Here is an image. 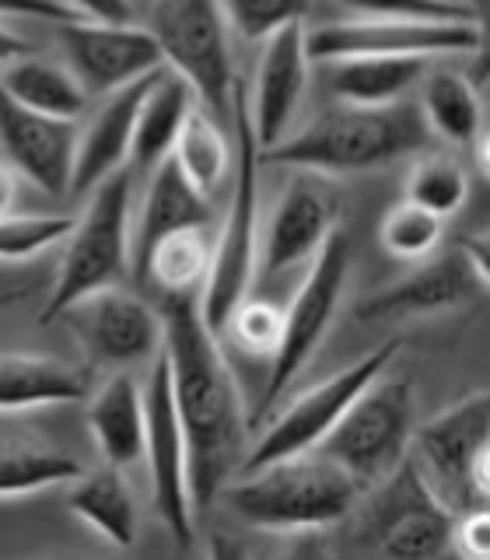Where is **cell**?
<instances>
[{
    "label": "cell",
    "instance_id": "13",
    "mask_svg": "<svg viewBox=\"0 0 490 560\" xmlns=\"http://www.w3.org/2000/svg\"><path fill=\"white\" fill-rule=\"evenodd\" d=\"M144 459L151 469V494L165 529L183 550L197 547V512L189 498V455L179 410L172 399L168 361L158 350L144 385Z\"/></svg>",
    "mask_w": 490,
    "mask_h": 560
},
{
    "label": "cell",
    "instance_id": "2",
    "mask_svg": "<svg viewBox=\"0 0 490 560\" xmlns=\"http://www.w3.org/2000/svg\"><path fill=\"white\" fill-rule=\"evenodd\" d=\"M428 122L420 105L402 98L393 105H347L308 119L298 133H288L273 148L259 151V165L302 168L337 179V175L375 172L399 158L428 148Z\"/></svg>",
    "mask_w": 490,
    "mask_h": 560
},
{
    "label": "cell",
    "instance_id": "39",
    "mask_svg": "<svg viewBox=\"0 0 490 560\" xmlns=\"http://www.w3.org/2000/svg\"><path fill=\"white\" fill-rule=\"evenodd\" d=\"M0 18H39V22H78V11H70L63 0H0Z\"/></svg>",
    "mask_w": 490,
    "mask_h": 560
},
{
    "label": "cell",
    "instance_id": "36",
    "mask_svg": "<svg viewBox=\"0 0 490 560\" xmlns=\"http://www.w3.org/2000/svg\"><path fill=\"white\" fill-rule=\"evenodd\" d=\"M354 18H396V22H480L472 4L448 0H340Z\"/></svg>",
    "mask_w": 490,
    "mask_h": 560
},
{
    "label": "cell",
    "instance_id": "3",
    "mask_svg": "<svg viewBox=\"0 0 490 560\" xmlns=\"http://www.w3.org/2000/svg\"><path fill=\"white\" fill-rule=\"evenodd\" d=\"M218 501H224L228 512L253 529L291 536L347 522L361 501V490L326 455L305 452L238 472L221 487Z\"/></svg>",
    "mask_w": 490,
    "mask_h": 560
},
{
    "label": "cell",
    "instance_id": "28",
    "mask_svg": "<svg viewBox=\"0 0 490 560\" xmlns=\"http://www.w3.org/2000/svg\"><path fill=\"white\" fill-rule=\"evenodd\" d=\"M420 92V116L431 137L448 140L452 148H472L483 133V102L472 81L459 70H424Z\"/></svg>",
    "mask_w": 490,
    "mask_h": 560
},
{
    "label": "cell",
    "instance_id": "7",
    "mask_svg": "<svg viewBox=\"0 0 490 560\" xmlns=\"http://www.w3.org/2000/svg\"><path fill=\"white\" fill-rule=\"evenodd\" d=\"M347 280H350V235L343 228H332V235L308 259V273L302 280V288L294 291L291 305L280 312L284 323H280V340L267 364V382H262L259 402L249 417L253 431L267 420V413H273L280 396L291 389V382L302 375V368L326 340V332L340 312Z\"/></svg>",
    "mask_w": 490,
    "mask_h": 560
},
{
    "label": "cell",
    "instance_id": "43",
    "mask_svg": "<svg viewBox=\"0 0 490 560\" xmlns=\"http://www.w3.org/2000/svg\"><path fill=\"white\" fill-rule=\"evenodd\" d=\"M28 291H0V308L4 305H14V302H22Z\"/></svg>",
    "mask_w": 490,
    "mask_h": 560
},
{
    "label": "cell",
    "instance_id": "20",
    "mask_svg": "<svg viewBox=\"0 0 490 560\" xmlns=\"http://www.w3.org/2000/svg\"><path fill=\"white\" fill-rule=\"evenodd\" d=\"M158 70L98 98V105L92 109V116H88V122L78 130V140H74V165H70V189H67L70 197H88V192L109 179L113 172L127 168L133 119H137V109H140V102H144L151 81L158 78Z\"/></svg>",
    "mask_w": 490,
    "mask_h": 560
},
{
    "label": "cell",
    "instance_id": "10",
    "mask_svg": "<svg viewBox=\"0 0 490 560\" xmlns=\"http://www.w3.org/2000/svg\"><path fill=\"white\" fill-rule=\"evenodd\" d=\"M364 494L368 504L358 501L347 518H354V529L368 550L396 560H431L452 550L455 512L438 501L410 455L393 477H385Z\"/></svg>",
    "mask_w": 490,
    "mask_h": 560
},
{
    "label": "cell",
    "instance_id": "29",
    "mask_svg": "<svg viewBox=\"0 0 490 560\" xmlns=\"http://www.w3.org/2000/svg\"><path fill=\"white\" fill-rule=\"evenodd\" d=\"M207 267H210V242L203 235V228H183V232H172L154 242L140 280L158 284L165 294H192L203 284Z\"/></svg>",
    "mask_w": 490,
    "mask_h": 560
},
{
    "label": "cell",
    "instance_id": "11",
    "mask_svg": "<svg viewBox=\"0 0 490 560\" xmlns=\"http://www.w3.org/2000/svg\"><path fill=\"white\" fill-rule=\"evenodd\" d=\"M396 354H399V340H385L368 350L364 358H358L354 364L340 368L337 375L323 378L319 385H312V389H305L298 399H291L288 407L270 420V428L259 434V442L245 448L235 477L267 463L291 459V455H305L319 448V442L332 431V424L343 417L350 402L358 399V393L368 382H375L385 368L396 361Z\"/></svg>",
    "mask_w": 490,
    "mask_h": 560
},
{
    "label": "cell",
    "instance_id": "41",
    "mask_svg": "<svg viewBox=\"0 0 490 560\" xmlns=\"http://www.w3.org/2000/svg\"><path fill=\"white\" fill-rule=\"evenodd\" d=\"M28 52H32L28 39H22L14 28H8L4 22H0V67L14 63L18 57H28Z\"/></svg>",
    "mask_w": 490,
    "mask_h": 560
},
{
    "label": "cell",
    "instance_id": "27",
    "mask_svg": "<svg viewBox=\"0 0 490 560\" xmlns=\"http://www.w3.org/2000/svg\"><path fill=\"white\" fill-rule=\"evenodd\" d=\"M0 88L32 113L57 116L74 122L81 113H88V92L74 78L63 60H46V57H18L14 63L0 67Z\"/></svg>",
    "mask_w": 490,
    "mask_h": 560
},
{
    "label": "cell",
    "instance_id": "23",
    "mask_svg": "<svg viewBox=\"0 0 490 560\" xmlns=\"http://www.w3.org/2000/svg\"><path fill=\"white\" fill-rule=\"evenodd\" d=\"M88 431L102 459L116 469H130L144 459V389L119 368L98 385L88 402Z\"/></svg>",
    "mask_w": 490,
    "mask_h": 560
},
{
    "label": "cell",
    "instance_id": "14",
    "mask_svg": "<svg viewBox=\"0 0 490 560\" xmlns=\"http://www.w3.org/2000/svg\"><path fill=\"white\" fill-rule=\"evenodd\" d=\"M60 319L74 329V337L92 368H130L154 361L162 350V312L127 294L119 284L78 298Z\"/></svg>",
    "mask_w": 490,
    "mask_h": 560
},
{
    "label": "cell",
    "instance_id": "32",
    "mask_svg": "<svg viewBox=\"0 0 490 560\" xmlns=\"http://www.w3.org/2000/svg\"><path fill=\"white\" fill-rule=\"evenodd\" d=\"M469 197V179L459 158L452 154H424L410 165L407 200L431 210L438 218L459 214Z\"/></svg>",
    "mask_w": 490,
    "mask_h": 560
},
{
    "label": "cell",
    "instance_id": "40",
    "mask_svg": "<svg viewBox=\"0 0 490 560\" xmlns=\"http://www.w3.org/2000/svg\"><path fill=\"white\" fill-rule=\"evenodd\" d=\"M70 11H78L88 22H113L122 25L130 22L133 11H130V0H63Z\"/></svg>",
    "mask_w": 490,
    "mask_h": 560
},
{
    "label": "cell",
    "instance_id": "9",
    "mask_svg": "<svg viewBox=\"0 0 490 560\" xmlns=\"http://www.w3.org/2000/svg\"><path fill=\"white\" fill-rule=\"evenodd\" d=\"M148 32L162 49L165 67L192 88L203 113H232L238 70L232 28L218 0H154Z\"/></svg>",
    "mask_w": 490,
    "mask_h": 560
},
{
    "label": "cell",
    "instance_id": "42",
    "mask_svg": "<svg viewBox=\"0 0 490 560\" xmlns=\"http://www.w3.org/2000/svg\"><path fill=\"white\" fill-rule=\"evenodd\" d=\"M18 200V179H14V168L0 165V218L11 214Z\"/></svg>",
    "mask_w": 490,
    "mask_h": 560
},
{
    "label": "cell",
    "instance_id": "17",
    "mask_svg": "<svg viewBox=\"0 0 490 560\" xmlns=\"http://www.w3.org/2000/svg\"><path fill=\"white\" fill-rule=\"evenodd\" d=\"M490 291V277H483L469 262V256L455 245L442 256H424L410 273L396 277L393 284L378 288L358 302L354 315L361 323L402 319V315H434L466 308Z\"/></svg>",
    "mask_w": 490,
    "mask_h": 560
},
{
    "label": "cell",
    "instance_id": "5",
    "mask_svg": "<svg viewBox=\"0 0 490 560\" xmlns=\"http://www.w3.org/2000/svg\"><path fill=\"white\" fill-rule=\"evenodd\" d=\"M417 431V393L410 378H385V372L368 382L358 399L343 410L332 431L319 442V455L340 466L358 490H372L393 477L410 455Z\"/></svg>",
    "mask_w": 490,
    "mask_h": 560
},
{
    "label": "cell",
    "instance_id": "22",
    "mask_svg": "<svg viewBox=\"0 0 490 560\" xmlns=\"http://www.w3.org/2000/svg\"><path fill=\"white\" fill-rule=\"evenodd\" d=\"M92 393V368L43 354H0V413H25L81 402Z\"/></svg>",
    "mask_w": 490,
    "mask_h": 560
},
{
    "label": "cell",
    "instance_id": "33",
    "mask_svg": "<svg viewBox=\"0 0 490 560\" xmlns=\"http://www.w3.org/2000/svg\"><path fill=\"white\" fill-rule=\"evenodd\" d=\"M445 218L431 214V210L417 207L410 200L396 203L382 221V245L385 253L396 259H424L442 245Z\"/></svg>",
    "mask_w": 490,
    "mask_h": 560
},
{
    "label": "cell",
    "instance_id": "34",
    "mask_svg": "<svg viewBox=\"0 0 490 560\" xmlns=\"http://www.w3.org/2000/svg\"><path fill=\"white\" fill-rule=\"evenodd\" d=\"M70 228H74V218L67 214H4L0 218V259L18 262L57 249Z\"/></svg>",
    "mask_w": 490,
    "mask_h": 560
},
{
    "label": "cell",
    "instance_id": "26",
    "mask_svg": "<svg viewBox=\"0 0 490 560\" xmlns=\"http://www.w3.org/2000/svg\"><path fill=\"white\" fill-rule=\"evenodd\" d=\"M326 67L329 92L347 105H393L420 84L431 60L424 57H347Z\"/></svg>",
    "mask_w": 490,
    "mask_h": 560
},
{
    "label": "cell",
    "instance_id": "6",
    "mask_svg": "<svg viewBox=\"0 0 490 560\" xmlns=\"http://www.w3.org/2000/svg\"><path fill=\"white\" fill-rule=\"evenodd\" d=\"M130 192L133 172L119 168L88 192L84 214L70 228L57 284L39 315V326L57 323L78 298L116 288L130 273Z\"/></svg>",
    "mask_w": 490,
    "mask_h": 560
},
{
    "label": "cell",
    "instance_id": "35",
    "mask_svg": "<svg viewBox=\"0 0 490 560\" xmlns=\"http://www.w3.org/2000/svg\"><path fill=\"white\" fill-rule=\"evenodd\" d=\"M232 35L245 43H262L277 28L305 22L312 0H218Z\"/></svg>",
    "mask_w": 490,
    "mask_h": 560
},
{
    "label": "cell",
    "instance_id": "8",
    "mask_svg": "<svg viewBox=\"0 0 490 560\" xmlns=\"http://www.w3.org/2000/svg\"><path fill=\"white\" fill-rule=\"evenodd\" d=\"M410 459L448 512L490 501V393L477 389L413 431Z\"/></svg>",
    "mask_w": 490,
    "mask_h": 560
},
{
    "label": "cell",
    "instance_id": "37",
    "mask_svg": "<svg viewBox=\"0 0 490 560\" xmlns=\"http://www.w3.org/2000/svg\"><path fill=\"white\" fill-rule=\"evenodd\" d=\"M280 323H284V315H280L277 305H270V302H249V298H245V302L232 315H228L221 337L228 332V337H232L242 350L270 358L277 340H280Z\"/></svg>",
    "mask_w": 490,
    "mask_h": 560
},
{
    "label": "cell",
    "instance_id": "1",
    "mask_svg": "<svg viewBox=\"0 0 490 560\" xmlns=\"http://www.w3.org/2000/svg\"><path fill=\"white\" fill-rule=\"evenodd\" d=\"M162 354L172 375V399L179 410L189 455V498L197 518L218 504L221 487L235 477L249 448V417L242 410L238 382L228 364L221 337L200 319L192 294H165Z\"/></svg>",
    "mask_w": 490,
    "mask_h": 560
},
{
    "label": "cell",
    "instance_id": "4",
    "mask_svg": "<svg viewBox=\"0 0 490 560\" xmlns=\"http://www.w3.org/2000/svg\"><path fill=\"white\" fill-rule=\"evenodd\" d=\"M232 122L238 133V175L232 189V207L221 224L218 242L210 245V267L203 277V291L197 298L200 319L207 329H221L245 298L253 291L256 262H259V148L249 122V102H245V81H235L232 92Z\"/></svg>",
    "mask_w": 490,
    "mask_h": 560
},
{
    "label": "cell",
    "instance_id": "24",
    "mask_svg": "<svg viewBox=\"0 0 490 560\" xmlns=\"http://www.w3.org/2000/svg\"><path fill=\"white\" fill-rule=\"evenodd\" d=\"M197 95L192 88L175 74V70L162 67L158 78L151 81L144 102H140L137 119H133V140H130V158L127 168L133 175H151L165 162L175 148L186 116L197 109Z\"/></svg>",
    "mask_w": 490,
    "mask_h": 560
},
{
    "label": "cell",
    "instance_id": "31",
    "mask_svg": "<svg viewBox=\"0 0 490 560\" xmlns=\"http://www.w3.org/2000/svg\"><path fill=\"white\" fill-rule=\"evenodd\" d=\"M84 466L49 448H0V498H25L70 483Z\"/></svg>",
    "mask_w": 490,
    "mask_h": 560
},
{
    "label": "cell",
    "instance_id": "18",
    "mask_svg": "<svg viewBox=\"0 0 490 560\" xmlns=\"http://www.w3.org/2000/svg\"><path fill=\"white\" fill-rule=\"evenodd\" d=\"M308 70L312 60L305 49V22L284 25L262 39L253 92L245 88L249 122L259 151L273 148L277 140L291 133V122L308 92Z\"/></svg>",
    "mask_w": 490,
    "mask_h": 560
},
{
    "label": "cell",
    "instance_id": "38",
    "mask_svg": "<svg viewBox=\"0 0 490 560\" xmlns=\"http://www.w3.org/2000/svg\"><path fill=\"white\" fill-rule=\"evenodd\" d=\"M452 547L472 557L483 560L490 553V515L487 508H469V512H459L452 522Z\"/></svg>",
    "mask_w": 490,
    "mask_h": 560
},
{
    "label": "cell",
    "instance_id": "12",
    "mask_svg": "<svg viewBox=\"0 0 490 560\" xmlns=\"http://www.w3.org/2000/svg\"><path fill=\"white\" fill-rule=\"evenodd\" d=\"M480 22H396V18H347L305 28L312 63L347 57H466L480 52Z\"/></svg>",
    "mask_w": 490,
    "mask_h": 560
},
{
    "label": "cell",
    "instance_id": "25",
    "mask_svg": "<svg viewBox=\"0 0 490 560\" xmlns=\"http://www.w3.org/2000/svg\"><path fill=\"white\" fill-rule=\"evenodd\" d=\"M67 508L74 512L88 529L113 542L116 550H130L137 542V504L130 494V483L122 480V469L105 463L95 472H81L70 480Z\"/></svg>",
    "mask_w": 490,
    "mask_h": 560
},
{
    "label": "cell",
    "instance_id": "19",
    "mask_svg": "<svg viewBox=\"0 0 490 560\" xmlns=\"http://www.w3.org/2000/svg\"><path fill=\"white\" fill-rule=\"evenodd\" d=\"M74 140L78 127L70 119L32 113L0 88V144L8 162L49 197H63L70 189Z\"/></svg>",
    "mask_w": 490,
    "mask_h": 560
},
{
    "label": "cell",
    "instance_id": "30",
    "mask_svg": "<svg viewBox=\"0 0 490 560\" xmlns=\"http://www.w3.org/2000/svg\"><path fill=\"white\" fill-rule=\"evenodd\" d=\"M172 158L186 172V179L197 189H203L207 197L221 186L228 168H232V148H228L224 130L200 105L186 116L179 137H175Z\"/></svg>",
    "mask_w": 490,
    "mask_h": 560
},
{
    "label": "cell",
    "instance_id": "16",
    "mask_svg": "<svg viewBox=\"0 0 490 560\" xmlns=\"http://www.w3.org/2000/svg\"><path fill=\"white\" fill-rule=\"evenodd\" d=\"M332 228H340V189L329 175L294 168L270 214L256 270L277 277L294 270L298 262H308Z\"/></svg>",
    "mask_w": 490,
    "mask_h": 560
},
{
    "label": "cell",
    "instance_id": "21",
    "mask_svg": "<svg viewBox=\"0 0 490 560\" xmlns=\"http://www.w3.org/2000/svg\"><path fill=\"white\" fill-rule=\"evenodd\" d=\"M210 218H214V203H210L203 189H197L186 179V172L168 154L148 175L144 203H140V218L130 232V273L140 280L148 253L154 249L158 238L183 232V228H207Z\"/></svg>",
    "mask_w": 490,
    "mask_h": 560
},
{
    "label": "cell",
    "instance_id": "44",
    "mask_svg": "<svg viewBox=\"0 0 490 560\" xmlns=\"http://www.w3.org/2000/svg\"><path fill=\"white\" fill-rule=\"evenodd\" d=\"M448 4H469V0H448Z\"/></svg>",
    "mask_w": 490,
    "mask_h": 560
},
{
    "label": "cell",
    "instance_id": "15",
    "mask_svg": "<svg viewBox=\"0 0 490 560\" xmlns=\"http://www.w3.org/2000/svg\"><path fill=\"white\" fill-rule=\"evenodd\" d=\"M57 43L63 49V63L74 70V78L88 92V98H102L122 84L148 78L151 70L165 67L162 49L154 35L133 22H60Z\"/></svg>",
    "mask_w": 490,
    "mask_h": 560
}]
</instances>
